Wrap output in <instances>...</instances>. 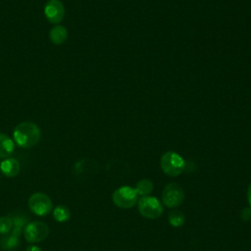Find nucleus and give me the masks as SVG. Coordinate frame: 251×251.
<instances>
[{
    "instance_id": "nucleus-1",
    "label": "nucleus",
    "mask_w": 251,
    "mask_h": 251,
    "mask_svg": "<svg viewBox=\"0 0 251 251\" xmlns=\"http://www.w3.org/2000/svg\"><path fill=\"white\" fill-rule=\"evenodd\" d=\"M41 136L39 126L33 122H22L16 126L13 131V137L16 144L22 148H30L35 146Z\"/></svg>"
},
{
    "instance_id": "nucleus-2",
    "label": "nucleus",
    "mask_w": 251,
    "mask_h": 251,
    "mask_svg": "<svg viewBox=\"0 0 251 251\" xmlns=\"http://www.w3.org/2000/svg\"><path fill=\"white\" fill-rule=\"evenodd\" d=\"M13 220L14 226L12 230L0 239V246L4 250H13L20 245V235L24 231V227L27 222V218L22 215H17Z\"/></svg>"
},
{
    "instance_id": "nucleus-3",
    "label": "nucleus",
    "mask_w": 251,
    "mask_h": 251,
    "mask_svg": "<svg viewBox=\"0 0 251 251\" xmlns=\"http://www.w3.org/2000/svg\"><path fill=\"white\" fill-rule=\"evenodd\" d=\"M160 166L167 176L174 177L182 173L185 168V163L180 155L173 151H168L162 155Z\"/></svg>"
},
{
    "instance_id": "nucleus-4",
    "label": "nucleus",
    "mask_w": 251,
    "mask_h": 251,
    "mask_svg": "<svg viewBox=\"0 0 251 251\" xmlns=\"http://www.w3.org/2000/svg\"><path fill=\"white\" fill-rule=\"evenodd\" d=\"M137 192L130 186H121L117 188L112 196L114 204L122 209L133 207L137 202Z\"/></svg>"
},
{
    "instance_id": "nucleus-5",
    "label": "nucleus",
    "mask_w": 251,
    "mask_h": 251,
    "mask_svg": "<svg viewBox=\"0 0 251 251\" xmlns=\"http://www.w3.org/2000/svg\"><path fill=\"white\" fill-rule=\"evenodd\" d=\"M29 210L36 216L44 217L52 212L53 204L50 197L44 193H33L27 201Z\"/></svg>"
},
{
    "instance_id": "nucleus-6",
    "label": "nucleus",
    "mask_w": 251,
    "mask_h": 251,
    "mask_svg": "<svg viewBox=\"0 0 251 251\" xmlns=\"http://www.w3.org/2000/svg\"><path fill=\"white\" fill-rule=\"evenodd\" d=\"M138 211L144 218L154 220L162 215L163 206L157 198L147 195L138 201Z\"/></svg>"
},
{
    "instance_id": "nucleus-7",
    "label": "nucleus",
    "mask_w": 251,
    "mask_h": 251,
    "mask_svg": "<svg viewBox=\"0 0 251 251\" xmlns=\"http://www.w3.org/2000/svg\"><path fill=\"white\" fill-rule=\"evenodd\" d=\"M49 234L47 224L39 221L28 223L24 227V237L27 242L36 243L44 240Z\"/></svg>"
},
{
    "instance_id": "nucleus-8",
    "label": "nucleus",
    "mask_w": 251,
    "mask_h": 251,
    "mask_svg": "<svg viewBox=\"0 0 251 251\" xmlns=\"http://www.w3.org/2000/svg\"><path fill=\"white\" fill-rule=\"evenodd\" d=\"M184 200V192L181 186L176 182L168 183L162 192L163 204L169 208L179 206Z\"/></svg>"
},
{
    "instance_id": "nucleus-9",
    "label": "nucleus",
    "mask_w": 251,
    "mask_h": 251,
    "mask_svg": "<svg viewBox=\"0 0 251 251\" xmlns=\"http://www.w3.org/2000/svg\"><path fill=\"white\" fill-rule=\"evenodd\" d=\"M44 15L51 24H59L65 17V6L61 0H48L44 6Z\"/></svg>"
},
{
    "instance_id": "nucleus-10",
    "label": "nucleus",
    "mask_w": 251,
    "mask_h": 251,
    "mask_svg": "<svg viewBox=\"0 0 251 251\" xmlns=\"http://www.w3.org/2000/svg\"><path fill=\"white\" fill-rule=\"evenodd\" d=\"M0 170L5 176L14 177L20 173L21 166L18 160L14 158H6L0 164Z\"/></svg>"
},
{
    "instance_id": "nucleus-11",
    "label": "nucleus",
    "mask_w": 251,
    "mask_h": 251,
    "mask_svg": "<svg viewBox=\"0 0 251 251\" xmlns=\"http://www.w3.org/2000/svg\"><path fill=\"white\" fill-rule=\"evenodd\" d=\"M49 38L53 44L61 45L68 38V30L63 25H55L49 31Z\"/></svg>"
},
{
    "instance_id": "nucleus-12",
    "label": "nucleus",
    "mask_w": 251,
    "mask_h": 251,
    "mask_svg": "<svg viewBox=\"0 0 251 251\" xmlns=\"http://www.w3.org/2000/svg\"><path fill=\"white\" fill-rule=\"evenodd\" d=\"M15 142L5 133L0 132V158L6 159L14 152Z\"/></svg>"
},
{
    "instance_id": "nucleus-13",
    "label": "nucleus",
    "mask_w": 251,
    "mask_h": 251,
    "mask_svg": "<svg viewBox=\"0 0 251 251\" xmlns=\"http://www.w3.org/2000/svg\"><path fill=\"white\" fill-rule=\"evenodd\" d=\"M53 218L59 223L68 222L71 219V211L65 205H57L53 210Z\"/></svg>"
},
{
    "instance_id": "nucleus-14",
    "label": "nucleus",
    "mask_w": 251,
    "mask_h": 251,
    "mask_svg": "<svg viewBox=\"0 0 251 251\" xmlns=\"http://www.w3.org/2000/svg\"><path fill=\"white\" fill-rule=\"evenodd\" d=\"M134 189L138 195L147 196L153 190V182L148 178H143L136 183Z\"/></svg>"
},
{
    "instance_id": "nucleus-15",
    "label": "nucleus",
    "mask_w": 251,
    "mask_h": 251,
    "mask_svg": "<svg viewBox=\"0 0 251 251\" xmlns=\"http://www.w3.org/2000/svg\"><path fill=\"white\" fill-rule=\"evenodd\" d=\"M14 226V220L10 216H2L0 217V234L5 235L8 234Z\"/></svg>"
},
{
    "instance_id": "nucleus-16",
    "label": "nucleus",
    "mask_w": 251,
    "mask_h": 251,
    "mask_svg": "<svg viewBox=\"0 0 251 251\" xmlns=\"http://www.w3.org/2000/svg\"><path fill=\"white\" fill-rule=\"evenodd\" d=\"M169 222L173 226H180L184 223V215L179 211H172L169 214Z\"/></svg>"
},
{
    "instance_id": "nucleus-17",
    "label": "nucleus",
    "mask_w": 251,
    "mask_h": 251,
    "mask_svg": "<svg viewBox=\"0 0 251 251\" xmlns=\"http://www.w3.org/2000/svg\"><path fill=\"white\" fill-rule=\"evenodd\" d=\"M241 218L244 221H250L251 220V208H244L241 212Z\"/></svg>"
},
{
    "instance_id": "nucleus-18",
    "label": "nucleus",
    "mask_w": 251,
    "mask_h": 251,
    "mask_svg": "<svg viewBox=\"0 0 251 251\" xmlns=\"http://www.w3.org/2000/svg\"><path fill=\"white\" fill-rule=\"evenodd\" d=\"M25 251H42L41 248L37 245H29L26 247Z\"/></svg>"
},
{
    "instance_id": "nucleus-19",
    "label": "nucleus",
    "mask_w": 251,
    "mask_h": 251,
    "mask_svg": "<svg viewBox=\"0 0 251 251\" xmlns=\"http://www.w3.org/2000/svg\"><path fill=\"white\" fill-rule=\"evenodd\" d=\"M247 199H248V202H249L250 208H251V183H250V185L248 186V189H247Z\"/></svg>"
}]
</instances>
